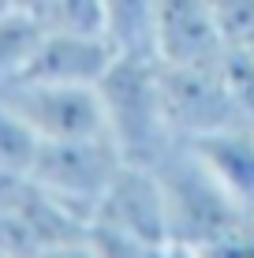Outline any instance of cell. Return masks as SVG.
I'll return each instance as SVG.
<instances>
[{"label":"cell","mask_w":254,"mask_h":258,"mask_svg":"<svg viewBox=\"0 0 254 258\" xmlns=\"http://www.w3.org/2000/svg\"><path fill=\"white\" fill-rule=\"evenodd\" d=\"M180 142H187L191 154L243 206L254 210V123L250 120H235V123L217 127V131H206V135H195V139H180Z\"/></svg>","instance_id":"cell-9"},{"label":"cell","mask_w":254,"mask_h":258,"mask_svg":"<svg viewBox=\"0 0 254 258\" xmlns=\"http://www.w3.org/2000/svg\"><path fill=\"white\" fill-rule=\"evenodd\" d=\"M19 4H23V12L38 15V12H41V8H45V4H52V0H19Z\"/></svg>","instance_id":"cell-14"},{"label":"cell","mask_w":254,"mask_h":258,"mask_svg":"<svg viewBox=\"0 0 254 258\" xmlns=\"http://www.w3.org/2000/svg\"><path fill=\"white\" fill-rule=\"evenodd\" d=\"M105 38L120 56H150L157 60V19L161 0H101Z\"/></svg>","instance_id":"cell-10"},{"label":"cell","mask_w":254,"mask_h":258,"mask_svg":"<svg viewBox=\"0 0 254 258\" xmlns=\"http://www.w3.org/2000/svg\"><path fill=\"white\" fill-rule=\"evenodd\" d=\"M206 4L228 45H250L254 41V0H206Z\"/></svg>","instance_id":"cell-13"},{"label":"cell","mask_w":254,"mask_h":258,"mask_svg":"<svg viewBox=\"0 0 254 258\" xmlns=\"http://www.w3.org/2000/svg\"><path fill=\"white\" fill-rule=\"evenodd\" d=\"M41 34H45V26L30 12L0 15V90H8V86H15L23 79Z\"/></svg>","instance_id":"cell-11"},{"label":"cell","mask_w":254,"mask_h":258,"mask_svg":"<svg viewBox=\"0 0 254 258\" xmlns=\"http://www.w3.org/2000/svg\"><path fill=\"white\" fill-rule=\"evenodd\" d=\"M250 123H254V116H250Z\"/></svg>","instance_id":"cell-17"},{"label":"cell","mask_w":254,"mask_h":258,"mask_svg":"<svg viewBox=\"0 0 254 258\" xmlns=\"http://www.w3.org/2000/svg\"><path fill=\"white\" fill-rule=\"evenodd\" d=\"M228 41L221 38L206 0H161L157 19V60L161 64H217Z\"/></svg>","instance_id":"cell-8"},{"label":"cell","mask_w":254,"mask_h":258,"mask_svg":"<svg viewBox=\"0 0 254 258\" xmlns=\"http://www.w3.org/2000/svg\"><path fill=\"white\" fill-rule=\"evenodd\" d=\"M12 112L38 135V142H67L109 135L105 105L98 86H64V83H15L0 90Z\"/></svg>","instance_id":"cell-5"},{"label":"cell","mask_w":254,"mask_h":258,"mask_svg":"<svg viewBox=\"0 0 254 258\" xmlns=\"http://www.w3.org/2000/svg\"><path fill=\"white\" fill-rule=\"evenodd\" d=\"M120 52L105 34H67L45 30L19 83H64V86H98Z\"/></svg>","instance_id":"cell-7"},{"label":"cell","mask_w":254,"mask_h":258,"mask_svg":"<svg viewBox=\"0 0 254 258\" xmlns=\"http://www.w3.org/2000/svg\"><path fill=\"white\" fill-rule=\"evenodd\" d=\"M105 105V127L131 165H157L180 135L172 131L161 97V71L150 56H116L98 83Z\"/></svg>","instance_id":"cell-2"},{"label":"cell","mask_w":254,"mask_h":258,"mask_svg":"<svg viewBox=\"0 0 254 258\" xmlns=\"http://www.w3.org/2000/svg\"><path fill=\"white\" fill-rule=\"evenodd\" d=\"M86 254H172L168 210L150 165H124L98 199L86 232Z\"/></svg>","instance_id":"cell-3"},{"label":"cell","mask_w":254,"mask_h":258,"mask_svg":"<svg viewBox=\"0 0 254 258\" xmlns=\"http://www.w3.org/2000/svg\"><path fill=\"white\" fill-rule=\"evenodd\" d=\"M157 71H161L164 112H168V123L180 139L206 135V131H217L235 120H250L243 112V105L235 101V94L228 90V83H224L221 60L198 64V68L157 60Z\"/></svg>","instance_id":"cell-6"},{"label":"cell","mask_w":254,"mask_h":258,"mask_svg":"<svg viewBox=\"0 0 254 258\" xmlns=\"http://www.w3.org/2000/svg\"><path fill=\"white\" fill-rule=\"evenodd\" d=\"M168 210L172 254H254V210L176 142L153 165Z\"/></svg>","instance_id":"cell-1"},{"label":"cell","mask_w":254,"mask_h":258,"mask_svg":"<svg viewBox=\"0 0 254 258\" xmlns=\"http://www.w3.org/2000/svg\"><path fill=\"white\" fill-rule=\"evenodd\" d=\"M12 12H23L19 0H0V15H12Z\"/></svg>","instance_id":"cell-15"},{"label":"cell","mask_w":254,"mask_h":258,"mask_svg":"<svg viewBox=\"0 0 254 258\" xmlns=\"http://www.w3.org/2000/svg\"><path fill=\"white\" fill-rule=\"evenodd\" d=\"M124 154L109 135L94 139H67V142H41L30 165V180L52 199L67 202L71 210L90 217L98 199L109 191L116 172L124 168Z\"/></svg>","instance_id":"cell-4"},{"label":"cell","mask_w":254,"mask_h":258,"mask_svg":"<svg viewBox=\"0 0 254 258\" xmlns=\"http://www.w3.org/2000/svg\"><path fill=\"white\" fill-rule=\"evenodd\" d=\"M38 135L12 112V105L0 97V176H30L38 157Z\"/></svg>","instance_id":"cell-12"},{"label":"cell","mask_w":254,"mask_h":258,"mask_svg":"<svg viewBox=\"0 0 254 258\" xmlns=\"http://www.w3.org/2000/svg\"><path fill=\"white\" fill-rule=\"evenodd\" d=\"M243 49H247V52H250V60H254V41H250V45H243Z\"/></svg>","instance_id":"cell-16"}]
</instances>
